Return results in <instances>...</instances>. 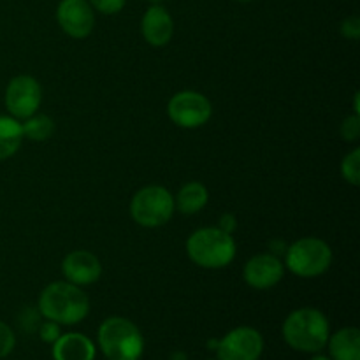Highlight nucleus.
I'll use <instances>...</instances> for the list:
<instances>
[{
  "label": "nucleus",
  "mask_w": 360,
  "mask_h": 360,
  "mask_svg": "<svg viewBox=\"0 0 360 360\" xmlns=\"http://www.w3.org/2000/svg\"><path fill=\"white\" fill-rule=\"evenodd\" d=\"M56 21L69 37L84 39L94 32V7L88 0H62L56 7Z\"/></svg>",
  "instance_id": "9d476101"
},
{
  "label": "nucleus",
  "mask_w": 360,
  "mask_h": 360,
  "mask_svg": "<svg viewBox=\"0 0 360 360\" xmlns=\"http://www.w3.org/2000/svg\"><path fill=\"white\" fill-rule=\"evenodd\" d=\"M23 127L13 116H0V160L16 155L23 143Z\"/></svg>",
  "instance_id": "f3484780"
},
{
  "label": "nucleus",
  "mask_w": 360,
  "mask_h": 360,
  "mask_svg": "<svg viewBox=\"0 0 360 360\" xmlns=\"http://www.w3.org/2000/svg\"><path fill=\"white\" fill-rule=\"evenodd\" d=\"M53 357L55 360H94L95 347L84 334H60L58 340L53 343Z\"/></svg>",
  "instance_id": "4468645a"
},
{
  "label": "nucleus",
  "mask_w": 360,
  "mask_h": 360,
  "mask_svg": "<svg viewBox=\"0 0 360 360\" xmlns=\"http://www.w3.org/2000/svg\"><path fill=\"white\" fill-rule=\"evenodd\" d=\"M341 136L345 141H357L360 136V118L359 115L348 116L343 123H341Z\"/></svg>",
  "instance_id": "4be33fe9"
},
{
  "label": "nucleus",
  "mask_w": 360,
  "mask_h": 360,
  "mask_svg": "<svg viewBox=\"0 0 360 360\" xmlns=\"http://www.w3.org/2000/svg\"><path fill=\"white\" fill-rule=\"evenodd\" d=\"M341 35L352 41H357L360 37V18L350 16L341 21Z\"/></svg>",
  "instance_id": "5701e85b"
},
{
  "label": "nucleus",
  "mask_w": 360,
  "mask_h": 360,
  "mask_svg": "<svg viewBox=\"0 0 360 360\" xmlns=\"http://www.w3.org/2000/svg\"><path fill=\"white\" fill-rule=\"evenodd\" d=\"M341 176L347 183L350 185L359 186L360 185V150L355 148L354 151L347 155L341 162Z\"/></svg>",
  "instance_id": "6ab92c4d"
},
{
  "label": "nucleus",
  "mask_w": 360,
  "mask_h": 360,
  "mask_svg": "<svg viewBox=\"0 0 360 360\" xmlns=\"http://www.w3.org/2000/svg\"><path fill=\"white\" fill-rule=\"evenodd\" d=\"M41 338L46 341V343H55V341L60 338L58 323L48 322V323H46V326H42Z\"/></svg>",
  "instance_id": "b1692460"
},
{
  "label": "nucleus",
  "mask_w": 360,
  "mask_h": 360,
  "mask_svg": "<svg viewBox=\"0 0 360 360\" xmlns=\"http://www.w3.org/2000/svg\"><path fill=\"white\" fill-rule=\"evenodd\" d=\"M264 350L262 334L252 327H238L218 343L220 360H259Z\"/></svg>",
  "instance_id": "1a4fd4ad"
},
{
  "label": "nucleus",
  "mask_w": 360,
  "mask_h": 360,
  "mask_svg": "<svg viewBox=\"0 0 360 360\" xmlns=\"http://www.w3.org/2000/svg\"><path fill=\"white\" fill-rule=\"evenodd\" d=\"M329 336V320L315 308L295 309L283 323V340L297 352L316 354L326 347Z\"/></svg>",
  "instance_id": "f03ea898"
},
{
  "label": "nucleus",
  "mask_w": 360,
  "mask_h": 360,
  "mask_svg": "<svg viewBox=\"0 0 360 360\" xmlns=\"http://www.w3.org/2000/svg\"><path fill=\"white\" fill-rule=\"evenodd\" d=\"M285 274V266L278 257L271 253H260V255L252 257L245 264L243 269V278L246 283L257 290H267L273 288L281 281Z\"/></svg>",
  "instance_id": "9b49d317"
},
{
  "label": "nucleus",
  "mask_w": 360,
  "mask_h": 360,
  "mask_svg": "<svg viewBox=\"0 0 360 360\" xmlns=\"http://www.w3.org/2000/svg\"><path fill=\"white\" fill-rule=\"evenodd\" d=\"M220 229H221V231L229 232V234H232V231L236 229V218L232 217V214H225V217L221 218Z\"/></svg>",
  "instance_id": "393cba45"
},
{
  "label": "nucleus",
  "mask_w": 360,
  "mask_h": 360,
  "mask_svg": "<svg viewBox=\"0 0 360 360\" xmlns=\"http://www.w3.org/2000/svg\"><path fill=\"white\" fill-rule=\"evenodd\" d=\"M141 32L148 44L162 48V46L169 44L174 35V21L165 7L155 4V6L148 7V11L144 13L143 21H141Z\"/></svg>",
  "instance_id": "ddd939ff"
},
{
  "label": "nucleus",
  "mask_w": 360,
  "mask_h": 360,
  "mask_svg": "<svg viewBox=\"0 0 360 360\" xmlns=\"http://www.w3.org/2000/svg\"><path fill=\"white\" fill-rule=\"evenodd\" d=\"M98 345L109 360H139L144 340L134 322L123 316H111L98 327Z\"/></svg>",
  "instance_id": "20e7f679"
},
{
  "label": "nucleus",
  "mask_w": 360,
  "mask_h": 360,
  "mask_svg": "<svg viewBox=\"0 0 360 360\" xmlns=\"http://www.w3.org/2000/svg\"><path fill=\"white\" fill-rule=\"evenodd\" d=\"M39 311L49 322L58 326H74L88 316L90 299L77 285L69 281H55L41 292Z\"/></svg>",
  "instance_id": "f257e3e1"
},
{
  "label": "nucleus",
  "mask_w": 360,
  "mask_h": 360,
  "mask_svg": "<svg viewBox=\"0 0 360 360\" xmlns=\"http://www.w3.org/2000/svg\"><path fill=\"white\" fill-rule=\"evenodd\" d=\"M333 264V250L319 238H302L290 245L285 266L299 278H316L327 273Z\"/></svg>",
  "instance_id": "423d86ee"
},
{
  "label": "nucleus",
  "mask_w": 360,
  "mask_h": 360,
  "mask_svg": "<svg viewBox=\"0 0 360 360\" xmlns=\"http://www.w3.org/2000/svg\"><path fill=\"white\" fill-rule=\"evenodd\" d=\"M210 200V192L199 181H190L181 186L178 197L174 199L176 210L183 214H195L202 210Z\"/></svg>",
  "instance_id": "dca6fc26"
},
{
  "label": "nucleus",
  "mask_w": 360,
  "mask_h": 360,
  "mask_svg": "<svg viewBox=\"0 0 360 360\" xmlns=\"http://www.w3.org/2000/svg\"><path fill=\"white\" fill-rule=\"evenodd\" d=\"M23 127V136L30 141H46L51 137L53 130H55V123L49 116L46 115H32L30 118L25 120L21 123Z\"/></svg>",
  "instance_id": "a211bd4d"
},
{
  "label": "nucleus",
  "mask_w": 360,
  "mask_h": 360,
  "mask_svg": "<svg viewBox=\"0 0 360 360\" xmlns=\"http://www.w3.org/2000/svg\"><path fill=\"white\" fill-rule=\"evenodd\" d=\"M329 352L334 360H360V330L357 327L340 329L329 336Z\"/></svg>",
  "instance_id": "2eb2a0df"
},
{
  "label": "nucleus",
  "mask_w": 360,
  "mask_h": 360,
  "mask_svg": "<svg viewBox=\"0 0 360 360\" xmlns=\"http://www.w3.org/2000/svg\"><path fill=\"white\" fill-rule=\"evenodd\" d=\"M148 2H153V4H158V2H162V0H148Z\"/></svg>",
  "instance_id": "cd10ccee"
},
{
  "label": "nucleus",
  "mask_w": 360,
  "mask_h": 360,
  "mask_svg": "<svg viewBox=\"0 0 360 360\" xmlns=\"http://www.w3.org/2000/svg\"><path fill=\"white\" fill-rule=\"evenodd\" d=\"M236 2H253V0H236Z\"/></svg>",
  "instance_id": "bb28decb"
},
{
  "label": "nucleus",
  "mask_w": 360,
  "mask_h": 360,
  "mask_svg": "<svg viewBox=\"0 0 360 360\" xmlns=\"http://www.w3.org/2000/svg\"><path fill=\"white\" fill-rule=\"evenodd\" d=\"M94 11L102 14H116L125 7L127 0H88Z\"/></svg>",
  "instance_id": "412c9836"
},
{
  "label": "nucleus",
  "mask_w": 360,
  "mask_h": 360,
  "mask_svg": "<svg viewBox=\"0 0 360 360\" xmlns=\"http://www.w3.org/2000/svg\"><path fill=\"white\" fill-rule=\"evenodd\" d=\"M186 253L188 259L199 267L221 269L234 260L236 241L220 227L199 229L186 241Z\"/></svg>",
  "instance_id": "7ed1b4c3"
},
{
  "label": "nucleus",
  "mask_w": 360,
  "mask_h": 360,
  "mask_svg": "<svg viewBox=\"0 0 360 360\" xmlns=\"http://www.w3.org/2000/svg\"><path fill=\"white\" fill-rule=\"evenodd\" d=\"M176 211L174 195L167 188L150 185L141 188L130 200V217L137 225L146 229L162 227Z\"/></svg>",
  "instance_id": "39448f33"
},
{
  "label": "nucleus",
  "mask_w": 360,
  "mask_h": 360,
  "mask_svg": "<svg viewBox=\"0 0 360 360\" xmlns=\"http://www.w3.org/2000/svg\"><path fill=\"white\" fill-rule=\"evenodd\" d=\"M167 112L171 122L178 127L199 129L204 123L210 122L213 108L206 95L193 90H185L172 95L167 104Z\"/></svg>",
  "instance_id": "0eeeda50"
},
{
  "label": "nucleus",
  "mask_w": 360,
  "mask_h": 360,
  "mask_svg": "<svg viewBox=\"0 0 360 360\" xmlns=\"http://www.w3.org/2000/svg\"><path fill=\"white\" fill-rule=\"evenodd\" d=\"M311 360H330V359H327V357H323V355H315V357H313Z\"/></svg>",
  "instance_id": "a878e982"
},
{
  "label": "nucleus",
  "mask_w": 360,
  "mask_h": 360,
  "mask_svg": "<svg viewBox=\"0 0 360 360\" xmlns=\"http://www.w3.org/2000/svg\"><path fill=\"white\" fill-rule=\"evenodd\" d=\"M16 338H14L13 329L7 323L0 322V359L7 357L14 350Z\"/></svg>",
  "instance_id": "aec40b11"
},
{
  "label": "nucleus",
  "mask_w": 360,
  "mask_h": 360,
  "mask_svg": "<svg viewBox=\"0 0 360 360\" xmlns=\"http://www.w3.org/2000/svg\"><path fill=\"white\" fill-rule=\"evenodd\" d=\"M42 101V88L32 76H16L6 90V108L16 120H27L35 115Z\"/></svg>",
  "instance_id": "6e6552de"
},
{
  "label": "nucleus",
  "mask_w": 360,
  "mask_h": 360,
  "mask_svg": "<svg viewBox=\"0 0 360 360\" xmlns=\"http://www.w3.org/2000/svg\"><path fill=\"white\" fill-rule=\"evenodd\" d=\"M62 273L69 283L83 287L98 281L102 274V264L97 257L86 250H74L63 259Z\"/></svg>",
  "instance_id": "f8f14e48"
}]
</instances>
